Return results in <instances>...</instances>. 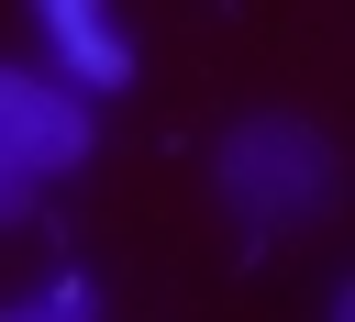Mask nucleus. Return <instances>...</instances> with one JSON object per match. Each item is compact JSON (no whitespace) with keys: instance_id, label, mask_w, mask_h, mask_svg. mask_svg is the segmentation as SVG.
Segmentation results:
<instances>
[{"instance_id":"nucleus-3","label":"nucleus","mask_w":355,"mask_h":322,"mask_svg":"<svg viewBox=\"0 0 355 322\" xmlns=\"http://www.w3.org/2000/svg\"><path fill=\"white\" fill-rule=\"evenodd\" d=\"M33 11H44V33L67 44V67H78L89 89H122V78H133V56H122V33H111L100 0H33Z\"/></svg>"},{"instance_id":"nucleus-2","label":"nucleus","mask_w":355,"mask_h":322,"mask_svg":"<svg viewBox=\"0 0 355 322\" xmlns=\"http://www.w3.org/2000/svg\"><path fill=\"white\" fill-rule=\"evenodd\" d=\"M89 144H100V122H89V100L0 56V167L44 189V178H67V167H89Z\"/></svg>"},{"instance_id":"nucleus-1","label":"nucleus","mask_w":355,"mask_h":322,"mask_svg":"<svg viewBox=\"0 0 355 322\" xmlns=\"http://www.w3.org/2000/svg\"><path fill=\"white\" fill-rule=\"evenodd\" d=\"M211 189H222V211L244 233H288V222H311L333 200V144H322L311 111H244L222 133V155H211Z\"/></svg>"},{"instance_id":"nucleus-4","label":"nucleus","mask_w":355,"mask_h":322,"mask_svg":"<svg viewBox=\"0 0 355 322\" xmlns=\"http://www.w3.org/2000/svg\"><path fill=\"white\" fill-rule=\"evenodd\" d=\"M0 222H33V178H11V167H0Z\"/></svg>"}]
</instances>
